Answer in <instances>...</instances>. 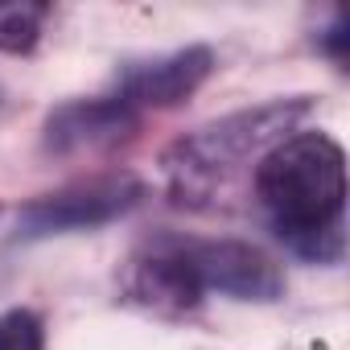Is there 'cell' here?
Masks as SVG:
<instances>
[{"label":"cell","mask_w":350,"mask_h":350,"mask_svg":"<svg viewBox=\"0 0 350 350\" xmlns=\"http://www.w3.org/2000/svg\"><path fill=\"white\" fill-rule=\"evenodd\" d=\"M256 198L272 231L313 264H338L346 252V152L325 132H293L256 165Z\"/></svg>","instance_id":"cell-1"},{"label":"cell","mask_w":350,"mask_h":350,"mask_svg":"<svg viewBox=\"0 0 350 350\" xmlns=\"http://www.w3.org/2000/svg\"><path fill=\"white\" fill-rule=\"evenodd\" d=\"M309 107L313 103L305 95L272 99V103L243 107V111H231L223 120H211V124L186 132L182 140H173L161 157L169 202L186 206V211L215 206V198L231 186L235 173L252 157H264L272 144L293 136L297 124L309 116Z\"/></svg>","instance_id":"cell-2"},{"label":"cell","mask_w":350,"mask_h":350,"mask_svg":"<svg viewBox=\"0 0 350 350\" xmlns=\"http://www.w3.org/2000/svg\"><path fill=\"white\" fill-rule=\"evenodd\" d=\"M144 198V182L136 173H95V178L70 182L54 194L33 198L17 215V239H50V235H70V231H95L116 219H124L136 202Z\"/></svg>","instance_id":"cell-3"},{"label":"cell","mask_w":350,"mask_h":350,"mask_svg":"<svg viewBox=\"0 0 350 350\" xmlns=\"http://www.w3.org/2000/svg\"><path fill=\"white\" fill-rule=\"evenodd\" d=\"M124 293L132 305L157 317H182L206 301L198 268L190 260V239L182 235H152L140 243L124 268Z\"/></svg>","instance_id":"cell-4"},{"label":"cell","mask_w":350,"mask_h":350,"mask_svg":"<svg viewBox=\"0 0 350 350\" xmlns=\"http://www.w3.org/2000/svg\"><path fill=\"white\" fill-rule=\"evenodd\" d=\"M215 70V50L211 46H182L157 58H136L124 62L111 79V99H120L128 111H165L186 103Z\"/></svg>","instance_id":"cell-5"},{"label":"cell","mask_w":350,"mask_h":350,"mask_svg":"<svg viewBox=\"0 0 350 350\" xmlns=\"http://www.w3.org/2000/svg\"><path fill=\"white\" fill-rule=\"evenodd\" d=\"M190 260L206 293H223L235 301H276L284 297L280 264L243 239H190Z\"/></svg>","instance_id":"cell-6"},{"label":"cell","mask_w":350,"mask_h":350,"mask_svg":"<svg viewBox=\"0 0 350 350\" xmlns=\"http://www.w3.org/2000/svg\"><path fill=\"white\" fill-rule=\"evenodd\" d=\"M140 132V116L128 111L111 95L95 99H70L46 116L42 144L54 157H75V152H103L116 148L120 140H132Z\"/></svg>","instance_id":"cell-7"},{"label":"cell","mask_w":350,"mask_h":350,"mask_svg":"<svg viewBox=\"0 0 350 350\" xmlns=\"http://www.w3.org/2000/svg\"><path fill=\"white\" fill-rule=\"evenodd\" d=\"M46 17H50V5L0 0V54H33L42 42Z\"/></svg>","instance_id":"cell-8"},{"label":"cell","mask_w":350,"mask_h":350,"mask_svg":"<svg viewBox=\"0 0 350 350\" xmlns=\"http://www.w3.org/2000/svg\"><path fill=\"white\" fill-rule=\"evenodd\" d=\"M0 350H46V325L33 309L0 313Z\"/></svg>","instance_id":"cell-9"},{"label":"cell","mask_w":350,"mask_h":350,"mask_svg":"<svg viewBox=\"0 0 350 350\" xmlns=\"http://www.w3.org/2000/svg\"><path fill=\"white\" fill-rule=\"evenodd\" d=\"M346 38H350V33H346V21H342V17H334V25L321 33V46L334 54V62H346Z\"/></svg>","instance_id":"cell-10"}]
</instances>
